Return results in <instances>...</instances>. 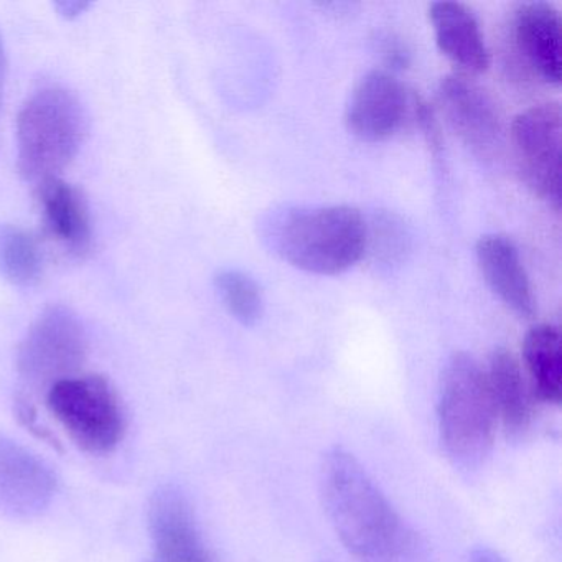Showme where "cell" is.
Masks as SVG:
<instances>
[{"instance_id":"5","label":"cell","mask_w":562,"mask_h":562,"mask_svg":"<svg viewBox=\"0 0 562 562\" xmlns=\"http://www.w3.org/2000/svg\"><path fill=\"white\" fill-rule=\"evenodd\" d=\"M47 407L75 446L93 456L117 449L126 434L120 394L101 374H77L47 391Z\"/></svg>"},{"instance_id":"21","label":"cell","mask_w":562,"mask_h":562,"mask_svg":"<svg viewBox=\"0 0 562 562\" xmlns=\"http://www.w3.org/2000/svg\"><path fill=\"white\" fill-rule=\"evenodd\" d=\"M14 413L19 424H21L27 432H31L35 439L42 440V442L50 446L52 449L57 450V452H64V446H61L60 439L55 436L54 430L48 429L44 423H41L37 407H35V404L32 403L27 396H19L18 400H15Z\"/></svg>"},{"instance_id":"4","label":"cell","mask_w":562,"mask_h":562,"mask_svg":"<svg viewBox=\"0 0 562 562\" xmlns=\"http://www.w3.org/2000/svg\"><path fill=\"white\" fill-rule=\"evenodd\" d=\"M88 117L80 100L64 88L32 94L18 117V162L29 180L55 179L83 146Z\"/></svg>"},{"instance_id":"13","label":"cell","mask_w":562,"mask_h":562,"mask_svg":"<svg viewBox=\"0 0 562 562\" xmlns=\"http://www.w3.org/2000/svg\"><path fill=\"white\" fill-rule=\"evenodd\" d=\"M476 262L493 294L522 318L536 312L528 272L515 243L503 235L482 236L476 243Z\"/></svg>"},{"instance_id":"10","label":"cell","mask_w":562,"mask_h":562,"mask_svg":"<svg viewBox=\"0 0 562 562\" xmlns=\"http://www.w3.org/2000/svg\"><path fill=\"white\" fill-rule=\"evenodd\" d=\"M439 106L453 133L482 157L492 156L502 139V120L492 98L462 74L440 81Z\"/></svg>"},{"instance_id":"24","label":"cell","mask_w":562,"mask_h":562,"mask_svg":"<svg viewBox=\"0 0 562 562\" xmlns=\"http://www.w3.org/2000/svg\"><path fill=\"white\" fill-rule=\"evenodd\" d=\"M470 562H506L498 552L488 548L475 549L472 552V561Z\"/></svg>"},{"instance_id":"20","label":"cell","mask_w":562,"mask_h":562,"mask_svg":"<svg viewBox=\"0 0 562 562\" xmlns=\"http://www.w3.org/2000/svg\"><path fill=\"white\" fill-rule=\"evenodd\" d=\"M374 258L383 266H394L403 261L409 249V233L397 216L381 215L374 223L373 241Z\"/></svg>"},{"instance_id":"1","label":"cell","mask_w":562,"mask_h":562,"mask_svg":"<svg viewBox=\"0 0 562 562\" xmlns=\"http://www.w3.org/2000/svg\"><path fill=\"white\" fill-rule=\"evenodd\" d=\"M325 512L360 562H427L426 544L397 515L360 462L335 447L321 467Z\"/></svg>"},{"instance_id":"23","label":"cell","mask_w":562,"mask_h":562,"mask_svg":"<svg viewBox=\"0 0 562 562\" xmlns=\"http://www.w3.org/2000/svg\"><path fill=\"white\" fill-rule=\"evenodd\" d=\"M90 5V2H85V0H64V2H57L55 8L65 19H75L85 14Z\"/></svg>"},{"instance_id":"8","label":"cell","mask_w":562,"mask_h":562,"mask_svg":"<svg viewBox=\"0 0 562 562\" xmlns=\"http://www.w3.org/2000/svg\"><path fill=\"white\" fill-rule=\"evenodd\" d=\"M414 101L416 94H411L393 74L371 71L355 87L345 123L358 139L381 143L414 120Z\"/></svg>"},{"instance_id":"25","label":"cell","mask_w":562,"mask_h":562,"mask_svg":"<svg viewBox=\"0 0 562 562\" xmlns=\"http://www.w3.org/2000/svg\"><path fill=\"white\" fill-rule=\"evenodd\" d=\"M5 70H8V57H5L4 38L0 34V100H2V91H4Z\"/></svg>"},{"instance_id":"14","label":"cell","mask_w":562,"mask_h":562,"mask_svg":"<svg viewBox=\"0 0 562 562\" xmlns=\"http://www.w3.org/2000/svg\"><path fill=\"white\" fill-rule=\"evenodd\" d=\"M430 24L439 50L459 68V74L482 75L490 67V50L473 12L460 2H434Z\"/></svg>"},{"instance_id":"7","label":"cell","mask_w":562,"mask_h":562,"mask_svg":"<svg viewBox=\"0 0 562 562\" xmlns=\"http://www.w3.org/2000/svg\"><path fill=\"white\" fill-rule=\"evenodd\" d=\"M561 134L562 114L558 103L522 111L509 131L522 182L554 210L561 209Z\"/></svg>"},{"instance_id":"15","label":"cell","mask_w":562,"mask_h":562,"mask_svg":"<svg viewBox=\"0 0 562 562\" xmlns=\"http://www.w3.org/2000/svg\"><path fill=\"white\" fill-rule=\"evenodd\" d=\"M38 202L50 235L70 255L87 256L93 243V229L83 193L55 177L38 183Z\"/></svg>"},{"instance_id":"17","label":"cell","mask_w":562,"mask_h":562,"mask_svg":"<svg viewBox=\"0 0 562 562\" xmlns=\"http://www.w3.org/2000/svg\"><path fill=\"white\" fill-rule=\"evenodd\" d=\"M522 358L532 394L542 403H561L562 357L558 327L549 324L532 327L522 344Z\"/></svg>"},{"instance_id":"2","label":"cell","mask_w":562,"mask_h":562,"mask_svg":"<svg viewBox=\"0 0 562 562\" xmlns=\"http://www.w3.org/2000/svg\"><path fill=\"white\" fill-rule=\"evenodd\" d=\"M271 243L284 261L311 274L353 268L367 252L368 225L353 206L289 210L272 225Z\"/></svg>"},{"instance_id":"26","label":"cell","mask_w":562,"mask_h":562,"mask_svg":"<svg viewBox=\"0 0 562 562\" xmlns=\"http://www.w3.org/2000/svg\"><path fill=\"white\" fill-rule=\"evenodd\" d=\"M154 562H162V561H154Z\"/></svg>"},{"instance_id":"6","label":"cell","mask_w":562,"mask_h":562,"mask_svg":"<svg viewBox=\"0 0 562 562\" xmlns=\"http://www.w3.org/2000/svg\"><path fill=\"white\" fill-rule=\"evenodd\" d=\"M88 357V337L78 315L54 305L38 315L18 351V370L32 386H54L77 376Z\"/></svg>"},{"instance_id":"3","label":"cell","mask_w":562,"mask_h":562,"mask_svg":"<svg viewBox=\"0 0 562 562\" xmlns=\"http://www.w3.org/2000/svg\"><path fill=\"white\" fill-rule=\"evenodd\" d=\"M496 411L485 371L467 353H453L439 390V429L453 465L479 469L492 452Z\"/></svg>"},{"instance_id":"9","label":"cell","mask_w":562,"mask_h":562,"mask_svg":"<svg viewBox=\"0 0 562 562\" xmlns=\"http://www.w3.org/2000/svg\"><path fill=\"white\" fill-rule=\"evenodd\" d=\"M147 525L159 561L213 562L192 505L179 486L162 485L153 493Z\"/></svg>"},{"instance_id":"19","label":"cell","mask_w":562,"mask_h":562,"mask_svg":"<svg viewBox=\"0 0 562 562\" xmlns=\"http://www.w3.org/2000/svg\"><path fill=\"white\" fill-rule=\"evenodd\" d=\"M215 288L226 311L243 325H255L261 318V289L251 276L235 269H225L215 276Z\"/></svg>"},{"instance_id":"18","label":"cell","mask_w":562,"mask_h":562,"mask_svg":"<svg viewBox=\"0 0 562 562\" xmlns=\"http://www.w3.org/2000/svg\"><path fill=\"white\" fill-rule=\"evenodd\" d=\"M0 274L21 288H29L41 278V249L24 229L15 226L0 228Z\"/></svg>"},{"instance_id":"22","label":"cell","mask_w":562,"mask_h":562,"mask_svg":"<svg viewBox=\"0 0 562 562\" xmlns=\"http://www.w3.org/2000/svg\"><path fill=\"white\" fill-rule=\"evenodd\" d=\"M380 52L387 67L393 68V70H403L409 65V48L396 35H384L380 42Z\"/></svg>"},{"instance_id":"11","label":"cell","mask_w":562,"mask_h":562,"mask_svg":"<svg viewBox=\"0 0 562 562\" xmlns=\"http://www.w3.org/2000/svg\"><path fill=\"white\" fill-rule=\"evenodd\" d=\"M57 476L35 453L0 436V509L18 518L42 515L54 502Z\"/></svg>"},{"instance_id":"12","label":"cell","mask_w":562,"mask_h":562,"mask_svg":"<svg viewBox=\"0 0 562 562\" xmlns=\"http://www.w3.org/2000/svg\"><path fill=\"white\" fill-rule=\"evenodd\" d=\"M516 50L544 83H561V19L548 2H526L513 19Z\"/></svg>"},{"instance_id":"16","label":"cell","mask_w":562,"mask_h":562,"mask_svg":"<svg viewBox=\"0 0 562 562\" xmlns=\"http://www.w3.org/2000/svg\"><path fill=\"white\" fill-rule=\"evenodd\" d=\"M496 417L509 434L516 436L528 429L532 419V394L521 367L512 351H493L485 371Z\"/></svg>"}]
</instances>
